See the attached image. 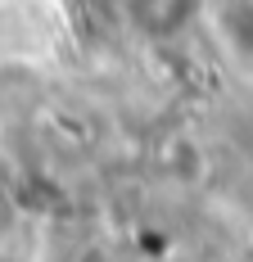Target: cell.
<instances>
[{
    "mask_svg": "<svg viewBox=\"0 0 253 262\" xmlns=\"http://www.w3.org/2000/svg\"><path fill=\"white\" fill-rule=\"evenodd\" d=\"M131 14H136V23L145 32L167 36V32H177L195 14V0H131Z\"/></svg>",
    "mask_w": 253,
    "mask_h": 262,
    "instance_id": "6da1fadb",
    "label": "cell"
},
{
    "mask_svg": "<svg viewBox=\"0 0 253 262\" xmlns=\"http://www.w3.org/2000/svg\"><path fill=\"white\" fill-rule=\"evenodd\" d=\"M226 32L244 54H253V0H230L226 9Z\"/></svg>",
    "mask_w": 253,
    "mask_h": 262,
    "instance_id": "7a4b0ae2",
    "label": "cell"
}]
</instances>
